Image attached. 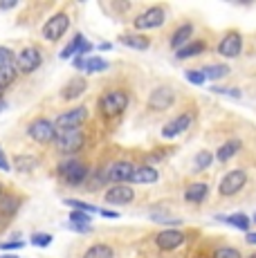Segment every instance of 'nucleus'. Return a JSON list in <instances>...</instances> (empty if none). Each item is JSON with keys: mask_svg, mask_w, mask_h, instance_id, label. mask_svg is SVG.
<instances>
[{"mask_svg": "<svg viewBox=\"0 0 256 258\" xmlns=\"http://www.w3.org/2000/svg\"><path fill=\"white\" fill-rule=\"evenodd\" d=\"M135 101V88L124 72L106 77L92 94V119L106 137L119 131Z\"/></svg>", "mask_w": 256, "mask_h": 258, "instance_id": "obj_1", "label": "nucleus"}, {"mask_svg": "<svg viewBox=\"0 0 256 258\" xmlns=\"http://www.w3.org/2000/svg\"><path fill=\"white\" fill-rule=\"evenodd\" d=\"M108 142L101 128L95 121L88 123L79 131H63L56 133V142L52 148V157H79V155H95L97 151Z\"/></svg>", "mask_w": 256, "mask_h": 258, "instance_id": "obj_2", "label": "nucleus"}, {"mask_svg": "<svg viewBox=\"0 0 256 258\" xmlns=\"http://www.w3.org/2000/svg\"><path fill=\"white\" fill-rule=\"evenodd\" d=\"M18 133L21 140L27 142L29 146L38 148V151L52 155L54 142H56V126H54V117L45 106H38L34 110L25 112L18 121Z\"/></svg>", "mask_w": 256, "mask_h": 258, "instance_id": "obj_3", "label": "nucleus"}, {"mask_svg": "<svg viewBox=\"0 0 256 258\" xmlns=\"http://www.w3.org/2000/svg\"><path fill=\"white\" fill-rule=\"evenodd\" d=\"M97 155V153H95ZM95 155H79V157H56L50 168L52 180L61 191H81L88 184L92 173Z\"/></svg>", "mask_w": 256, "mask_h": 258, "instance_id": "obj_4", "label": "nucleus"}, {"mask_svg": "<svg viewBox=\"0 0 256 258\" xmlns=\"http://www.w3.org/2000/svg\"><path fill=\"white\" fill-rule=\"evenodd\" d=\"M75 14H77L75 3H58L54 7V12H50V16L43 21L41 29H38V41L45 43L47 47H56L66 38V34L72 29V25H75Z\"/></svg>", "mask_w": 256, "mask_h": 258, "instance_id": "obj_5", "label": "nucleus"}, {"mask_svg": "<svg viewBox=\"0 0 256 258\" xmlns=\"http://www.w3.org/2000/svg\"><path fill=\"white\" fill-rule=\"evenodd\" d=\"M180 103V88L173 81H160L146 94V101L142 106V119H160L169 115Z\"/></svg>", "mask_w": 256, "mask_h": 258, "instance_id": "obj_6", "label": "nucleus"}, {"mask_svg": "<svg viewBox=\"0 0 256 258\" xmlns=\"http://www.w3.org/2000/svg\"><path fill=\"white\" fill-rule=\"evenodd\" d=\"M47 54H50V47L41 41H34V38H27V41H21L16 45V58H14V66H16L21 79H29L36 72L43 70V66L47 63Z\"/></svg>", "mask_w": 256, "mask_h": 258, "instance_id": "obj_7", "label": "nucleus"}, {"mask_svg": "<svg viewBox=\"0 0 256 258\" xmlns=\"http://www.w3.org/2000/svg\"><path fill=\"white\" fill-rule=\"evenodd\" d=\"M52 160V155L38 151V148L29 146L27 142H14L12 155H9V162H12V171H16L18 175H34L36 171H41L47 162Z\"/></svg>", "mask_w": 256, "mask_h": 258, "instance_id": "obj_8", "label": "nucleus"}, {"mask_svg": "<svg viewBox=\"0 0 256 258\" xmlns=\"http://www.w3.org/2000/svg\"><path fill=\"white\" fill-rule=\"evenodd\" d=\"M171 16V7L166 3H153V5H142L140 12L131 18V29L142 34H149L153 29L164 27Z\"/></svg>", "mask_w": 256, "mask_h": 258, "instance_id": "obj_9", "label": "nucleus"}, {"mask_svg": "<svg viewBox=\"0 0 256 258\" xmlns=\"http://www.w3.org/2000/svg\"><path fill=\"white\" fill-rule=\"evenodd\" d=\"M54 126L58 133L63 131H79V128H86L88 123H92V103L90 101H81L77 106L63 108V110H54Z\"/></svg>", "mask_w": 256, "mask_h": 258, "instance_id": "obj_10", "label": "nucleus"}, {"mask_svg": "<svg viewBox=\"0 0 256 258\" xmlns=\"http://www.w3.org/2000/svg\"><path fill=\"white\" fill-rule=\"evenodd\" d=\"M90 92V79L86 74H72L70 79L63 81V86L56 90V94L52 97V101L56 103L58 110L63 108H70V106H77L81 103V99Z\"/></svg>", "mask_w": 256, "mask_h": 258, "instance_id": "obj_11", "label": "nucleus"}, {"mask_svg": "<svg viewBox=\"0 0 256 258\" xmlns=\"http://www.w3.org/2000/svg\"><path fill=\"white\" fill-rule=\"evenodd\" d=\"M119 245L112 236H95L90 234L86 240L75 245L72 258H117Z\"/></svg>", "mask_w": 256, "mask_h": 258, "instance_id": "obj_12", "label": "nucleus"}, {"mask_svg": "<svg viewBox=\"0 0 256 258\" xmlns=\"http://www.w3.org/2000/svg\"><path fill=\"white\" fill-rule=\"evenodd\" d=\"M135 168H137V151L117 146V153L110 162V168H108V184L110 186L112 184H131Z\"/></svg>", "mask_w": 256, "mask_h": 258, "instance_id": "obj_13", "label": "nucleus"}, {"mask_svg": "<svg viewBox=\"0 0 256 258\" xmlns=\"http://www.w3.org/2000/svg\"><path fill=\"white\" fill-rule=\"evenodd\" d=\"M27 198L29 196L25 191H21V188L14 184H7V188H5L3 196H0V234L12 227V222L16 220L21 209L25 207Z\"/></svg>", "mask_w": 256, "mask_h": 258, "instance_id": "obj_14", "label": "nucleus"}, {"mask_svg": "<svg viewBox=\"0 0 256 258\" xmlns=\"http://www.w3.org/2000/svg\"><path fill=\"white\" fill-rule=\"evenodd\" d=\"M196 119H198V108H196L194 103H186V106H182L180 110L162 126L160 137L162 140H169V142L178 140L180 135H184L186 131H191V128L196 126Z\"/></svg>", "mask_w": 256, "mask_h": 258, "instance_id": "obj_15", "label": "nucleus"}, {"mask_svg": "<svg viewBox=\"0 0 256 258\" xmlns=\"http://www.w3.org/2000/svg\"><path fill=\"white\" fill-rule=\"evenodd\" d=\"M186 240H189V231L182 227H164L151 236V245L162 254H171V251L180 249L186 245Z\"/></svg>", "mask_w": 256, "mask_h": 258, "instance_id": "obj_16", "label": "nucleus"}, {"mask_svg": "<svg viewBox=\"0 0 256 258\" xmlns=\"http://www.w3.org/2000/svg\"><path fill=\"white\" fill-rule=\"evenodd\" d=\"M137 188L133 184H112L101 193L103 207H133L137 202Z\"/></svg>", "mask_w": 256, "mask_h": 258, "instance_id": "obj_17", "label": "nucleus"}, {"mask_svg": "<svg viewBox=\"0 0 256 258\" xmlns=\"http://www.w3.org/2000/svg\"><path fill=\"white\" fill-rule=\"evenodd\" d=\"M247 173L243 168H234L227 171L223 177L218 180V198H234L247 186Z\"/></svg>", "mask_w": 256, "mask_h": 258, "instance_id": "obj_18", "label": "nucleus"}, {"mask_svg": "<svg viewBox=\"0 0 256 258\" xmlns=\"http://www.w3.org/2000/svg\"><path fill=\"white\" fill-rule=\"evenodd\" d=\"M196 38V25L194 21H180V23H175L173 27H171V32L166 34V45H169L171 52H178L180 47H184L189 41H194Z\"/></svg>", "mask_w": 256, "mask_h": 258, "instance_id": "obj_19", "label": "nucleus"}, {"mask_svg": "<svg viewBox=\"0 0 256 258\" xmlns=\"http://www.w3.org/2000/svg\"><path fill=\"white\" fill-rule=\"evenodd\" d=\"M216 54L220 58H238L243 54V34L238 29H225L216 45Z\"/></svg>", "mask_w": 256, "mask_h": 258, "instance_id": "obj_20", "label": "nucleus"}, {"mask_svg": "<svg viewBox=\"0 0 256 258\" xmlns=\"http://www.w3.org/2000/svg\"><path fill=\"white\" fill-rule=\"evenodd\" d=\"M101 12H106L112 21H126L131 23V18L140 12L142 5L137 3H128V0H106V3H99Z\"/></svg>", "mask_w": 256, "mask_h": 258, "instance_id": "obj_21", "label": "nucleus"}, {"mask_svg": "<svg viewBox=\"0 0 256 258\" xmlns=\"http://www.w3.org/2000/svg\"><path fill=\"white\" fill-rule=\"evenodd\" d=\"M54 7H56V3H27L25 7H23L16 25L18 27H32V25H36L41 18L50 16L47 12H54Z\"/></svg>", "mask_w": 256, "mask_h": 258, "instance_id": "obj_22", "label": "nucleus"}, {"mask_svg": "<svg viewBox=\"0 0 256 258\" xmlns=\"http://www.w3.org/2000/svg\"><path fill=\"white\" fill-rule=\"evenodd\" d=\"M117 43L124 45L128 49H137V52H146L153 45V38L149 34H142V32H135V29H124V32L117 36Z\"/></svg>", "mask_w": 256, "mask_h": 258, "instance_id": "obj_23", "label": "nucleus"}, {"mask_svg": "<svg viewBox=\"0 0 256 258\" xmlns=\"http://www.w3.org/2000/svg\"><path fill=\"white\" fill-rule=\"evenodd\" d=\"M207 198H209V184H207V182H203V180L189 182V184L184 186V191H182V200H184L189 207H200V205H205Z\"/></svg>", "mask_w": 256, "mask_h": 258, "instance_id": "obj_24", "label": "nucleus"}, {"mask_svg": "<svg viewBox=\"0 0 256 258\" xmlns=\"http://www.w3.org/2000/svg\"><path fill=\"white\" fill-rule=\"evenodd\" d=\"M160 182V171L151 164H140L137 162V168L133 173V180L131 184L133 186H149V184H157Z\"/></svg>", "mask_w": 256, "mask_h": 258, "instance_id": "obj_25", "label": "nucleus"}, {"mask_svg": "<svg viewBox=\"0 0 256 258\" xmlns=\"http://www.w3.org/2000/svg\"><path fill=\"white\" fill-rule=\"evenodd\" d=\"M207 49H209V43H207V38L196 36L194 41H189L184 47H180L178 52H175V61H189V58H198V56H203Z\"/></svg>", "mask_w": 256, "mask_h": 258, "instance_id": "obj_26", "label": "nucleus"}, {"mask_svg": "<svg viewBox=\"0 0 256 258\" xmlns=\"http://www.w3.org/2000/svg\"><path fill=\"white\" fill-rule=\"evenodd\" d=\"M18 83H21V74H18L16 66L14 63H9V66H3L0 68V92H7L12 88H16Z\"/></svg>", "mask_w": 256, "mask_h": 258, "instance_id": "obj_27", "label": "nucleus"}, {"mask_svg": "<svg viewBox=\"0 0 256 258\" xmlns=\"http://www.w3.org/2000/svg\"><path fill=\"white\" fill-rule=\"evenodd\" d=\"M243 148V142H238V140H227V142H223L218 146V151L214 153L216 155V162H220V164H227L229 160H234L236 155H238V151Z\"/></svg>", "mask_w": 256, "mask_h": 258, "instance_id": "obj_28", "label": "nucleus"}, {"mask_svg": "<svg viewBox=\"0 0 256 258\" xmlns=\"http://www.w3.org/2000/svg\"><path fill=\"white\" fill-rule=\"evenodd\" d=\"M218 222H225V225L234 227V229L243 231V234H249V227H252V218L245 216V213H231V216H216Z\"/></svg>", "mask_w": 256, "mask_h": 258, "instance_id": "obj_29", "label": "nucleus"}, {"mask_svg": "<svg viewBox=\"0 0 256 258\" xmlns=\"http://www.w3.org/2000/svg\"><path fill=\"white\" fill-rule=\"evenodd\" d=\"M205 74L207 81H220V79L229 77V66H225V63H207V66L200 68Z\"/></svg>", "mask_w": 256, "mask_h": 258, "instance_id": "obj_30", "label": "nucleus"}, {"mask_svg": "<svg viewBox=\"0 0 256 258\" xmlns=\"http://www.w3.org/2000/svg\"><path fill=\"white\" fill-rule=\"evenodd\" d=\"M83 41H86V36H83L81 32H75V34H72V38H70V43H68V45L61 49L58 58H61V61H70V58H75L77 52H79V49H81V45H83Z\"/></svg>", "mask_w": 256, "mask_h": 258, "instance_id": "obj_31", "label": "nucleus"}, {"mask_svg": "<svg viewBox=\"0 0 256 258\" xmlns=\"http://www.w3.org/2000/svg\"><path fill=\"white\" fill-rule=\"evenodd\" d=\"M108 68H110V63H108L106 58H101L99 54H92V56L86 58L83 74H86V77H90V74H101V72H106Z\"/></svg>", "mask_w": 256, "mask_h": 258, "instance_id": "obj_32", "label": "nucleus"}, {"mask_svg": "<svg viewBox=\"0 0 256 258\" xmlns=\"http://www.w3.org/2000/svg\"><path fill=\"white\" fill-rule=\"evenodd\" d=\"M63 205L70 207L72 211H83V213H90V216H97L101 207L92 205V202H86V200H77V198H63Z\"/></svg>", "mask_w": 256, "mask_h": 258, "instance_id": "obj_33", "label": "nucleus"}, {"mask_svg": "<svg viewBox=\"0 0 256 258\" xmlns=\"http://www.w3.org/2000/svg\"><path fill=\"white\" fill-rule=\"evenodd\" d=\"M216 162V155L209 151V148H203V151H198L196 153V157H194V173H203L207 171L211 164Z\"/></svg>", "mask_w": 256, "mask_h": 258, "instance_id": "obj_34", "label": "nucleus"}, {"mask_svg": "<svg viewBox=\"0 0 256 258\" xmlns=\"http://www.w3.org/2000/svg\"><path fill=\"white\" fill-rule=\"evenodd\" d=\"M211 258H243V254H240V249H236L231 245H220L211 251Z\"/></svg>", "mask_w": 256, "mask_h": 258, "instance_id": "obj_35", "label": "nucleus"}, {"mask_svg": "<svg viewBox=\"0 0 256 258\" xmlns=\"http://www.w3.org/2000/svg\"><path fill=\"white\" fill-rule=\"evenodd\" d=\"M52 240H54V236H52V234H45V231H36V234L29 236V245L41 247V249L50 247V245H52Z\"/></svg>", "mask_w": 256, "mask_h": 258, "instance_id": "obj_36", "label": "nucleus"}, {"mask_svg": "<svg viewBox=\"0 0 256 258\" xmlns=\"http://www.w3.org/2000/svg\"><path fill=\"white\" fill-rule=\"evenodd\" d=\"M184 79L191 83V86H205L207 79L200 68H189V70H184Z\"/></svg>", "mask_w": 256, "mask_h": 258, "instance_id": "obj_37", "label": "nucleus"}, {"mask_svg": "<svg viewBox=\"0 0 256 258\" xmlns=\"http://www.w3.org/2000/svg\"><path fill=\"white\" fill-rule=\"evenodd\" d=\"M68 222H72V225H92V216H90V213H83V211H72V209H70V216H68Z\"/></svg>", "mask_w": 256, "mask_h": 258, "instance_id": "obj_38", "label": "nucleus"}, {"mask_svg": "<svg viewBox=\"0 0 256 258\" xmlns=\"http://www.w3.org/2000/svg\"><path fill=\"white\" fill-rule=\"evenodd\" d=\"M14 58H16V47H12V45H0V68H3V66H9V63H14Z\"/></svg>", "mask_w": 256, "mask_h": 258, "instance_id": "obj_39", "label": "nucleus"}, {"mask_svg": "<svg viewBox=\"0 0 256 258\" xmlns=\"http://www.w3.org/2000/svg\"><path fill=\"white\" fill-rule=\"evenodd\" d=\"M211 92L225 94V97H231V99H240V97H243V92H240L238 88H227V86H214V88H211Z\"/></svg>", "mask_w": 256, "mask_h": 258, "instance_id": "obj_40", "label": "nucleus"}, {"mask_svg": "<svg viewBox=\"0 0 256 258\" xmlns=\"http://www.w3.org/2000/svg\"><path fill=\"white\" fill-rule=\"evenodd\" d=\"M23 247H25V240H23V238H14V240L0 242V249L3 251H21Z\"/></svg>", "mask_w": 256, "mask_h": 258, "instance_id": "obj_41", "label": "nucleus"}, {"mask_svg": "<svg viewBox=\"0 0 256 258\" xmlns=\"http://www.w3.org/2000/svg\"><path fill=\"white\" fill-rule=\"evenodd\" d=\"M0 171H5V173L12 171V162H9V155L5 153L3 144H0Z\"/></svg>", "mask_w": 256, "mask_h": 258, "instance_id": "obj_42", "label": "nucleus"}, {"mask_svg": "<svg viewBox=\"0 0 256 258\" xmlns=\"http://www.w3.org/2000/svg\"><path fill=\"white\" fill-rule=\"evenodd\" d=\"M21 3L18 0H7V3H0V12H9V9H18Z\"/></svg>", "mask_w": 256, "mask_h": 258, "instance_id": "obj_43", "label": "nucleus"}, {"mask_svg": "<svg viewBox=\"0 0 256 258\" xmlns=\"http://www.w3.org/2000/svg\"><path fill=\"white\" fill-rule=\"evenodd\" d=\"M99 216L110 218V220H117V218H119V213H117L115 209H106V207H101V209H99Z\"/></svg>", "mask_w": 256, "mask_h": 258, "instance_id": "obj_44", "label": "nucleus"}, {"mask_svg": "<svg viewBox=\"0 0 256 258\" xmlns=\"http://www.w3.org/2000/svg\"><path fill=\"white\" fill-rule=\"evenodd\" d=\"M245 240H247V245H256V231H249V234H245Z\"/></svg>", "mask_w": 256, "mask_h": 258, "instance_id": "obj_45", "label": "nucleus"}, {"mask_svg": "<svg viewBox=\"0 0 256 258\" xmlns=\"http://www.w3.org/2000/svg\"><path fill=\"white\" fill-rule=\"evenodd\" d=\"M97 49H99V52H108V49H112V43H99Z\"/></svg>", "mask_w": 256, "mask_h": 258, "instance_id": "obj_46", "label": "nucleus"}, {"mask_svg": "<svg viewBox=\"0 0 256 258\" xmlns=\"http://www.w3.org/2000/svg\"><path fill=\"white\" fill-rule=\"evenodd\" d=\"M5 188H7V184H5V180H3V177H0V196H3V191H5Z\"/></svg>", "mask_w": 256, "mask_h": 258, "instance_id": "obj_47", "label": "nucleus"}, {"mask_svg": "<svg viewBox=\"0 0 256 258\" xmlns=\"http://www.w3.org/2000/svg\"><path fill=\"white\" fill-rule=\"evenodd\" d=\"M0 258H21V256H18V254H3Z\"/></svg>", "mask_w": 256, "mask_h": 258, "instance_id": "obj_48", "label": "nucleus"}, {"mask_svg": "<svg viewBox=\"0 0 256 258\" xmlns=\"http://www.w3.org/2000/svg\"><path fill=\"white\" fill-rule=\"evenodd\" d=\"M252 222H254V225H256V213H254V218H252Z\"/></svg>", "mask_w": 256, "mask_h": 258, "instance_id": "obj_49", "label": "nucleus"}, {"mask_svg": "<svg viewBox=\"0 0 256 258\" xmlns=\"http://www.w3.org/2000/svg\"><path fill=\"white\" fill-rule=\"evenodd\" d=\"M247 258H256V254H252V256H247Z\"/></svg>", "mask_w": 256, "mask_h": 258, "instance_id": "obj_50", "label": "nucleus"}]
</instances>
